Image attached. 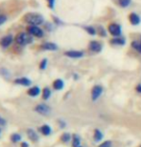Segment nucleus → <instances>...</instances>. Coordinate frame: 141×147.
Masks as SVG:
<instances>
[{
    "instance_id": "24",
    "label": "nucleus",
    "mask_w": 141,
    "mask_h": 147,
    "mask_svg": "<svg viewBox=\"0 0 141 147\" xmlns=\"http://www.w3.org/2000/svg\"><path fill=\"white\" fill-rule=\"evenodd\" d=\"M96 29H97V34H98L99 36H101V37H106V36H107L108 31H106V29L103 27V26H99V27L96 28Z\"/></svg>"
},
{
    "instance_id": "28",
    "label": "nucleus",
    "mask_w": 141,
    "mask_h": 147,
    "mask_svg": "<svg viewBox=\"0 0 141 147\" xmlns=\"http://www.w3.org/2000/svg\"><path fill=\"white\" fill-rule=\"evenodd\" d=\"M47 59H43L42 62H40V68L42 69V70H44L46 68V66H47Z\"/></svg>"
},
{
    "instance_id": "11",
    "label": "nucleus",
    "mask_w": 141,
    "mask_h": 147,
    "mask_svg": "<svg viewBox=\"0 0 141 147\" xmlns=\"http://www.w3.org/2000/svg\"><path fill=\"white\" fill-rule=\"evenodd\" d=\"M126 38L124 36H117V37H112L110 40V45L112 46H124L126 45Z\"/></svg>"
},
{
    "instance_id": "12",
    "label": "nucleus",
    "mask_w": 141,
    "mask_h": 147,
    "mask_svg": "<svg viewBox=\"0 0 141 147\" xmlns=\"http://www.w3.org/2000/svg\"><path fill=\"white\" fill-rule=\"evenodd\" d=\"M71 145L72 147H80L82 146V139L78 134H74L72 136L71 140Z\"/></svg>"
},
{
    "instance_id": "8",
    "label": "nucleus",
    "mask_w": 141,
    "mask_h": 147,
    "mask_svg": "<svg viewBox=\"0 0 141 147\" xmlns=\"http://www.w3.org/2000/svg\"><path fill=\"white\" fill-rule=\"evenodd\" d=\"M64 55L69 58H82L84 55L83 51H76V50H70L64 53Z\"/></svg>"
},
{
    "instance_id": "19",
    "label": "nucleus",
    "mask_w": 141,
    "mask_h": 147,
    "mask_svg": "<svg viewBox=\"0 0 141 147\" xmlns=\"http://www.w3.org/2000/svg\"><path fill=\"white\" fill-rule=\"evenodd\" d=\"M133 0H117V4L121 8H128L130 7Z\"/></svg>"
},
{
    "instance_id": "26",
    "label": "nucleus",
    "mask_w": 141,
    "mask_h": 147,
    "mask_svg": "<svg viewBox=\"0 0 141 147\" xmlns=\"http://www.w3.org/2000/svg\"><path fill=\"white\" fill-rule=\"evenodd\" d=\"M50 96H51V91H50L49 88H44L43 89V92H42V98L43 99H48L50 98Z\"/></svg>"
},
{
    "instance_id": "16",
    "label": "nucleus",
    "mask_w": 141,
    "mask_h": 147,
    "mask_svg": "<svg viewBox=\"0 0 141 147\" xmlns=\"http://www.w3.org/2000/svg\"><path fill=\"white\" fill-rule=\"evenodd\" d=\"M131 47L134 51H136L138 54L141 55V42L139 40H133L131 42Z\"/></svg>"
},
{
    "instance_id": "7",
    "label": "nucleus",
    "mask_w": 141,
    "mask_h": 147,
    "mask_svg": "<svg viewBox=\"0 0 141 147\" xmlns=\"http://www.w3.org/2000/svg\"><path fill=\"white\" fill-rule=\"evenodd\" d=\"M35 111L40 115H42V116H48L51 113V108L47 106L46 104H40L35 107Z\"/></svg>"
},
{
    "instance_id": "21",
    "label": "nucleus",
    "mask_w": 141,
    "mask_h": 147,
    "mask_svg": "<svg viewBox=\"0 0 141 147\" xmlns=\"http://www.w3.org/2000/svg\"><path fill=\"white\" fill-rule=\"evenodd\" d=\"M27 134H28L29 139H30L31 140H33V142H36V140H37V139H39L37 133L34 130H32V129H29V130L27 131Z\"/></svg>"
},
{
    "instance_id": "23",
    "label": "nucleus",
    "mask_w": 141,
    "mask_h": 147,
    "mask_svg": "<svg viewBox=\"0 0 141 147\" xmlns=\"http://www.w3.org/2000/svg\"><path fill=\"white\" fill-rule=\"evenodd\" d=\"M40 131H42V133L43 135H45V136H49L50 134H51V127H50L49 125H42V128H40Z\"/></svg>"
},
{
    "instance_id": "5",
    "label": "nucleus",
    "mask_w": 141,
    "mask_h": 147,
    "mask_svg": "<svg viewBox=\"0 0 141 147\" xmlns=\"http://www.w3.org/2000/svg\"><path fill=\"white\" fill-rule=\"evenodd\" d=\"M102 49H103L102 43L97 40H91L89 44V50L91 53H94V54H99V53H101Z\"/></svg>"
},
{
    "instance_id": "2",
    "label": "nucleus",
    "mask_w": 141,
    "mask_h": 147,
    "mask_svg": "<svg viewBox=\"0 0 141 147\" xmlns=\"http://www.w3.org/2000/svg\"><path fill=\"white\" fill-rule=\"evenodd\" d=\"M104 94V87L100 84H96L91 88L90 91V98L93 102H96L101 98V96Z\"/></svg>"
},
{
    "instance_id": "25",
    "label": "nucleus",
    "mask_w": 141,
    "mask_h": 147,
    "mask_svg": "<svg viewBox=\"0 0 141 147\" xmlns=\"http://www.w3.org/2000/svg\"><path fill=\"white\" fill-rule=\"evenodd\" d=\"M40 90L39 87H33L28 91V94L31 96H37L40 94Z\"/></svg>"
},
{
    "instance_id": "27",
    "label": "nucleus",
    "mask_w": 141,
    "mask_h": 147,
    "mask_svg": "<svg viewBox=\"0 0 141 147\" xmlns=\"http://www.w3.org/2000/svg\"><path fill=\"white\" fill-rule=\"evenodd\" d=\"M11 140L13 142H19V140H21V137H20L18 134H13L11 136Z\"/></svg>"
},
{
    "instance_id": "38",
    "label": "nucleus",
    "mask_w": 141,
    "mask_h": 147,
    "mask_svg": "<svg viewBox=\"0 0 141 147\" xmlns=\"http://www.w3.org/2000/svg\"><path fill=\"white\" fill-rule=\"evenodd\" d=\"M0 134H1V128H0Z\"/></svg>"
},
{
    "instance_id": "37",
    "label": "nucleus",
    "mask_w": 141,
    "mask_h": 147,
    "mask_svg": "<svg viewBox=\"0 0 141 147\" xmlns=\"http://www.w3.org/2000/svg\"><path fill=\"white\" fill-rule=\"evenodd\" d=\"M138 147H141V143H140V144L138 145Z\"/></svg>"
},
{
    "instance_id": "6",
    "label": "nucleus",
    "mask_w": 141,
    "mask_h": 147,
    "mask_svg": "<svg viewBox=\"0 0 141 147\" xmlns=\"http://www.w3.org/2000/svg\"><path fill=\"white\" fill-rule=\"evenodd\" d=\"M92 139L95 143H100L104 140V133L99 128H95L92 133Z\"/></svg>"
},
{
    "instance_id": "9",
    "label": "nucleus",
    "mask_w": 141,
    "mask_h": 147,
    "mask_svg": "<svg viewBox=\"0 0 141 147\" xmlns=\"http://www.w3.org/2000/svg\"><path fill=\"white\" fill-rule=\"evenodd\" d=\"M129 22L133 26H138L141 23V17L136 13H131L128 16Z\"/></svg>"
},
{
    "instance_id": "14",
    "label": "nucleus",
    "mask_w": 141,
    "mask_h": 147,
    "mask_svg": "<svg viewBox=\"0 0 141 147\" xmlns=\"http://www.w3.org/2000/svg\"><path fill=\"white\" fill-rule=\"evenodd\" d=\"M42 48L47 50V51H56L58 49V46L56 45L55 43H52V42H45L43 43L42 45Z\"/></svg>"
},
{
    "instance_id": "15",
    "label": "nucleus",
    "mask_w": 141,
    "mask_h": 147,
    "mask_svg": "<svg viewBox=\"0 0 141 147\" xmlns=\"http://www.w3.org/2000/svg\"><path fill=\"white\" fill-rule=\"evenodd\" d=\"M63 87H64V82H63V79L58 78V79H56L54 82H53V88H54L55 90L60 91V90L63 89Z\"/></svg>"
},
{
    "instance_id": "1",
    "label": "nucleus",
    "mask_w": 141,
    "mask_h": 147,
    "mask_svg": "<svg viewBox=\"0 0 141 147\" xmlns=\"http://www.w3.org/2000/svg\"><path fill=\"white\" fill-rule=\"evenodd\" d=\"M24 20L33 26H39L43 23V17L37 13H27L24 16Z\"/></svg>"
},
{
    "instance_id": "36",
    "label": "nucleus",
    "mask_w": 141,
    "mask_h": 147,
    "mask_svg": "<svg viewBox=\"0 0 141 147\" xmlns=\"http://www.w3.org/2000/svg\"><path fill=\"white\" fill-rule=\"evenodd\" d=\"M139 41H140V42H141V36H140V39H139Z\"/></svg>"
},
{
    "instance_id": "33",
    "label": "nucleus",
    "mask_w": 141,
    "mask_h": 147,
    "mask_svg": "<svg viewBox=\"0 0 141 147\" xmlns=\"http://www.w3.org/2000/svg\"><path fill=\"white\" fill-rule=\"evenodd\" d=\"M5 123H6L5 119H2V117H0V125H5Z\"/></svg>"
},
{
    "instance_id": "3",
    "label": "nucleus",
    "mask_w": 141,
    "mask_h": 147,
    "mask_svg": "<svg viewBox=\"0 0 141 147\" xmlns=\"http://www.w3.org/2000/svg\"><path fill=\"white\" fill-rule=\"evenodd\" d=\"M108 33L112 37L122 36V27L121 25L115 22H111L108 25Z\"/></svg>"
},
{
    "instance_id": "20",
    "label": "nucleus",
    "mask_w": 141,
    "mask_h": 147,
    "mask_svg": "<svg viewBox=\"0 0 141 147\" xmlns=\"http://www.w3.org/2000/svg\"><path fill=\"white\" fill-rule=\"evenodd\" d=\"M98 147H113V142L110 140H103L102 142L98 143Z\"/></svg>"
},
{
    "instance_id": "35",
    "label": "nucleus",
    "mask_w": 141,
    "mask_h": 147,
    "mask_svg": "<svg viewBox=\"0 0 141 147\" xmlns=\"http://www.w3.org/2000/svg\"><path fill=\"white\" fill-rule=\"evenodd\" d=\"M22 147H28V144H27V143H25V142H23L22 143Z\"/></svg>"
},
{
    "instance_id": "10",
    "label": "nucleus",
    "mask_w": 141,
    "mask_h": 147,
    "mask_svg": "<svg viewBox=\"0 0 141 147\" xmlns=\"http://www.w3.org/2000/svg\"><path fill=\"white\" fill-rule=\"evenodd\" d=\"M28 33L33 36L37 37H42L43 36V32L40 28H39L37 26H31L28 28Z\"/></svg>"
},
{
    "instance_id": "39",
    "label": "nucleus",
    "mask_w": 141,
    "mask_h": 147,
    "mask_svg": "<svg viewBox=\"0 0 141 147\" xmlns=\"http://www.w3.org/2000/svg\"><path fill=\"white\" fill-rule=\"evenodd\" d=\"M80 147H83V146H80Z\"/></svg>"
},
{
    "instance_id": "17",
    "label": "nucleus",
    "mask_w": 141,
    "mask_h": 147,
    "mask_svg": "<svg viewBox=\"0 0 141 147\" xmlns=\"http://www.w3.org/2000/svg\"><path fill=\"white\" fill-rule=\"evenodd\" d=\"M14 83L23 85V86H29L31 84V80L26 78H17L14 80Z\"/></svg>"
},
{
    "instance_id": "31",
    "label": "nucleus",
    "mask_w": 141,
    "mask_h": 147,
    "mask_svg": "<svg viewBox=\"0 0 141 147\" xmlns=\"http://www.w3.org/2000/svg\"><path fill=\"white\" fill-rule=\"evenodd\" d=\"M54 3H55V0H48V6H49V8H51V9L54 8Z\"/></svg>"
},
{
    "instance_id": "18",
    "label": "nucleus",
    "mask_w": 141,
    "mask_h": 147,
    "mask_svg": "<svg viewBox=\"0 0 141 147\" xmlns=\"http://www.w3.org/2000/svg\"><path fill=\"white\" fill-rule=\"evenodd\" d=\"M84 31L89 34V36H94L97 34V29L94 28L93 26H84Z\"/></svg>"
},
{
    "instance_id": "34",
    "label": "nucleus",
    "mask_w": 141,
    "mask_h": 147,
    "mask_svg": "<svg viewBox=\"0 0 141 147\" xmlns=\"http://www.w3.org/2000/svg\"><path fill=\"white\" fill-rule=\"evenodd\" d=\"M73 78H74L75 80H77V79L79 78V76L77 75V74H73Z\"/></svg>"
},
{
    "instance_id": "4",
    "label": "nucleus",
    "mask_w": 141,
    "mask_h": 147,
    "mask_svg": "<svg viewBox=\"0 0 141 147\" xmlns=\"http://www.w3.org/2000/svg\"><path fill=\"white\" fill-rule=\"evenodd\" d=\"M16 41L19 45H27V44L33 42V38H32V36H29V34L25 33H21L17 34Z\"/></svg>"
},
{
    "instance_id": "13",
    "label": "nucleus",
    "mask_w": 141,
    "mask_h": 147,
    "mask_svg": "<svg viewBox=\"0 0 141 147\" xmlns=\"http://www.w3.org/2000/svg\"><path fill=\"white\" fill-rule=\"evenodd\" d=\"M12 41H13V36H12L11 34H8V36L1 38V40H0V45L5 48V47H8L12 43Z\"/></svg>"
},
{
    "instance_id": "22",
    "label": "nucleus",
    "mask_w": 141,
    "mask_h": 147,
    "mask_svg": "<svg viewBox=\"0 0 141 147\" xmlns=\"http://www.w3.org/2000/svg\"><path fill=\"white\" fill-rule=\"evenodd\" d=\"M71 140H72V136H71V134H69V133H63L61 137V140L64 143L69 142Z\"/></svg>"
},
{
    "instance_id": "30",
    "label": "nucleus",
    "mask_w": 141,
    "mask_h": 147,
    "mask_svg": "<svg viewBox=\"0 0 141 147\" xmlns=\"http://www.w3.org/2000/svg\"><path fill=\"white\" fill-rule=\"evenodd\" d=\"M6 20H7V17L5 16H1V14H0V25H2L3 23H5Z\"/></svg>"
},
{
    "instance_id": "32",
    "label": "nucleus",
    "mask_w": 141,
    "mask_h": 147,
    "mask_svg": "<svg viewBox=\"0 0 141 147\" xmlns=\"http://www.w3.org/2000/svg\"><path fill=\"white\" fill-rule=\"evenodd\" d=\"M59 123H60L61 128H65V126H66L65 121H63V120H60V121H59Z\"/></svg>"
},
{
    "instance_id": "29",
    "label": "nucleus",
    "mask_w": 141,
    "mask_h": 147,
    "mask_svg": "<svg viewBox=\"0 0 141 147\" xmlns=\"http://www.w3.org/2000/svg\"><path fill=\"white\" fill-rule=\"evenodd\" d=\"M134 90H136V92L137 94L141 95V83H137L136 85V87H134Z\"/></svg>"
}]
</instances>
